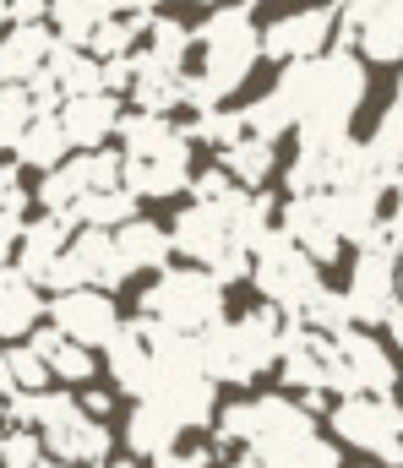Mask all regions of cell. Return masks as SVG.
Here are the masks:
<instances>
[{
    "label": "cell",
    "instance_id": "9a60e30c",
    "mask_svg": "<svg viewBox=\"0 0 403 468\" xmlns=\"http://www.w3.org/2000/svg\"><path fill=\"white\" fill-rule=\"evenodd\" d=\"M278 229L289 234L294 245H305L322 267L338 261L349 250V239L338 229V207H333V191H289V202L278 207Z\"/></svg>",
    "mask_w": 403,
    "mask_h": 468
},
{
    "label": "cell",
    "instance_id": "e575fe53",
    "mask_svg": "<svg viewBox=\"0 0 403 468\" xmlns=\"http://www.w3.org/2000/svg\"><path fill=\"white\" fill-rule=\"evenodd\" d=\"M153 468H213V447H207V441H191V447L180 441L164 463H153Z\"/></svg>",
    "mask_w": 403,
    "mask_h": 468
},
{
    "label": "cell",
    "instance_id": "cb8c5ba5",
    "mask_svg": "<svg viewBox=\"0 0 403 468\" xmlns=\"http://www.w3.org/2000/svg\"><path fill=\"white\" fill-rule=\"evenodd\" d=\"M218 164L240 180V186H251V191H262L268 186V175L278 169V142L272 136H262V131H240L229 147H218Z\"/></svg>",
    "mask_w": 403,
    "mask_h": 468
},
{
    "label": "cell",
    "instance_id": "60d3db41",
    "mask_svg": "<svg viewBox=\"0 0 403 468\" xmlns=\"http://www.w3.org/2000/svg\"><path fill=\"white\" fill-rule=\"evenodd\" d=\"M38 468H71V463H60L55 452H44V463H38Z\"/></svg>",
    "mask_w": 403,
    "mask_h": 468
},
{
    "label": "cell",
    "instance_id": "5b68a950",
    "mask_svg": "<svg viewBox=\"0 0 403 468\" xmlns=\"http://www.w3.org/2000/svg\"><path fill=\"white\" fill-rule=\"evenodd\" d=\"M11 403V420L16 425H33L38 436H44V452H55L60 463H104L110 458V447H115V436H110V425L104 420H93L71 392H11L5 398Z\"/></svg>",
    "mask_w": 403,
    "mask_h": 468
},
{
    "label": "cell",
    "instance_id": "3957f363",
    "mask_svg": "<svg viewBox=\"0 0 403 468\" xmlns=\"http://www.w3.org/2000/svg\"><path fill=\"white\" fill-rule=\"evenodd\" d=\"M121 158H126V191L142 202H169L180 191H191L196 180V136L180 131L169 115H136L121 120Z\"/></svg>",
    "mask_w": 403,
    "mask_h": 468
},
{
    "label": "cell",
    "instance_id": "277c9868",
    "mask_svg": "<svg viewBox=\"0 0 403 468\" xmlns=\"http://www.w3.org/2000/svg\"><path fill=\"white\" fill-rule=\"evenodd\" d=\"M283 327H289V316L278 305H268V300L251 305V311H240V316H224L218 327H207L196 338L202 370L218 387H251V381H262L278 365V354H283Z\"/></svg>",
    "mask_w": 403,
    "mask_h": 468
},
{
    "label": "cell",
    "instance_id": "1f68e13d",
    "mask_svg": "<svg viewBox=\"0 0 403 468\" xmlns=\"http://www.w3.org/2000/svg\"><path fill=\"white\" fill-rule=\"evenodd\" d=\"M11 376H16V392H49V381H55V370L44 365V354L33 344L11 349Z\"/></svg>",
    "mask_w": 403,
    "mask_h": 468
},
{
    "label": "cell",
    "instance_id": "6da1fadb",
    "mask_svg": "<svg viewBox=\"0 0 403 468\" xmlns=\"http://www.w3.org/2000/svg\"><path fill=\"white\" fill-rule=\"evenodd\" d=\"M213 425H218V441L246 447V458L257 468H344L338 436H322L316 414L289 392L224 403Z\"/></svg>",
    "mask_w": 403,
    "mask_h": 468
},
{
    "label": "cell",
    "instance_id": "d6986e66",
    "mask_svg": "<svg viewBox=\"0 0 403 468\" xmlns=\"http://www.w3.org/2000/svg\"><path fill=\"white\" fill-rule=\"evenodd\" d=\"M153 376H158V349H153V338H147L142 322H126L121 338L110 344V381L126 398H147Z\"/></svg>",
    "mask_w": 403,
    "mask_h": 468
},
{
    "label": "cell",
    "instance_id": "d590c367",
    "mask_svg": "<svg viewBox=\"0 0 403 468\" xmlns=\"http://www.w3.org/2000/svg\"><path fill=\"white\" fill-rule=\"evenodd\" d=\"M0 207H27V191H22V175H16V164H0Z\"/></svg>",
    "mask_w": 403,
    "mask_h": 468
},
{
    "label": "cell",
    "instance_id": "bcb514c9",
    "mask_svg": "<svg viewBox=\"0 0 403 468\" xmlns=\"http://www.w3.org/2000/svg\"><path fill=\"white\" fill-rule=\"evenodd\" d=\"M235 468H257V463H251V458H240V463H235Z\"/></svg>",
    "mask_w": 403,
    "mask_h": 468
},
{
    "label": "cell",
    "instance_id": "4316f807",
    "mask_svg": "<svg viewBox=\"0 0 403 468\" xmlns=\"http://www.w3.org/2000/svg\"><path fill=\"white\" fill-rule=\"evenodd\" d=\"M27 344L44 354V365L55 370V381H88V376H93V349L77 344V338H66L55 322H49V327H33Z\"/></svg>",
    "mask_w": 403,
    "mask_h": 468
},
{
    "label": "cell",
    "instance_id": "f6af8a7d",
    "mask_svg": "<svg viewBox=\"0 0 403 468\" xmlns=\"http://www.w3.org/2000/svg\"><path fill=\"white\" fill-rule=\"evenodd\" d=\"M99 468H136V463H99Z\"/></svg>",
    "mask_w": 403,
    "mask_h": 468
},
{
    "label": "cell",
    "instance_id": "f1b7e54d",
    "mask_svg": "<svg viewBox=\"0 0 403 468\" xmlns=\"http://www.w3.org/2000/svg\"><path fill=\"white\" fill-rule=\"evenodd\" d=\"M142 49H147L158 66H180V71H186V60H191V49H196V27H186L180 16H153Z\"/></svg>",
    "mask_w": 403,
    "mask_h": 468
},
{
    "label": "cell",
    "instance_id": "30bf717a",
    "mask_svg": "<svg viewBox=\"0 0 403 468\" xmlns=\"http://www.w3.org/2000/svg\"><path fill=\"white\" fill-rule=\"evenodd\" d=\"M115 186H126V158H121L115 147H82L71 164H60V169L44 175V186H38V207L71 224L77 202H88L93 191H115Z\"/></svg>",
    "mask_w": 403,
    "mask_h": 468
},
{
    "label": "cell",
    "instance_id": "d4e9b609",
    "mask_svg": "<svg viewBox=\"0 0 403 468\" xmlns=\"http://www.w3.org/2000/svg\"><path fill=\"white\" fill-rule=\"evenodd\" d=\"M66 153H71V136H66V120L60 110H38L33 125H27V136L16 142V164L22 169H60L66 164Z\"/></svg>",
    "mask_w": 403,
    "mask_h": 468
},
{
    "label": "cell",
    "instance_id": "ee69618b",
    "mask_svg": "<svg viewBox=\"0 0 403 468\" xmlns=\"http://www.w3.org/2000/svg\"><path fill=\"white\" fill-rule=\"evenodd\" d=\"M398 272H403V234H398Z\"/></svg>",
    "mask_w": 403,
    "mask_h": 468
},
{
    "label": "cell",
    "instance_id": "f35d334b",
    "mask_svg": "<svg viewBox=\"0 0 403 468\" xmlns=\"http://www.w3.org/2000/svg\"><path fill=\"white\" fill-rule=\"evenodd\" d=\"M387 344L403 349V294H398V305H393V316H387Z\"/></svg>",
    "mask_w": 403,
    "mask_h": 468
},
{
    "label": "cell",
    "instance_id": "8d00e7d4",
    "mask_svg": "<svg viewBox=\"0 0 403 468\" xmlns=\"http://www.w3.org/2000/svg\"><path fill=\"white\" fill-rule=\"evenodd\" d=\"M5 16L11 22H44L49 16V0H5Z\"/></svg>",
    "mask_w": 403,
    "mask_h": 468
},
{
    "label": "cell",
    "instance_id": "7bdbcfd3",
    "mask_svg": "<svg viewBox=\"0 0 403 468\" xmlns=\"http://www.w3.org/2000/svg\"><path fill=\"white\" fill-rule=\"evenodd\" d=\"M393 99H398V104H403V71H398V88H393Z\"/></svg>",
    "mask_w": 403,
    "mask_h": 468
},
{
    "label": "cell",
    "instance_id": "7dc6e473",
    "mask_svg": "<svg viewBox=\"0 0 403 468\" xmlns=\"http://www.w3.org/2000/svg\"><path fill=\"white\" fill-rule=\"evenodd\" d=\"M371 468H382V463H371Z\"/></svg>",
    "mask_w": 403,
    "mask_h": 468
},
{
    "label": "cell",
    "instance_id": "7402d4cb",
    "mask_svg": "<svg viewBox=\"0 0 403 468\" xmlns=\"http://www.w3.org/2000/svg\"><path fill=\"white\" fill-rule=\"evenodd\" d=\"M66 245H71V224L55 218V213H44V218H33V224L22 229V245H16V261H11V267H22V272L44 289L49 272H55V261L66 256Z\"/></svg>",
    "mask_w": 403,
    "mask_h": 468
},
{
    "label": "cell",
    "instance_id": "e0dca14e",
    "mask_svg": "<svg viewBox=\"0 0 403 468\" xmlns=\"http://www.w3.org/2000/svg\"><path fill=\"white\" fill-rule=\"evenodd\" d=\"M147 398H153L164 414H175L186 431L218 420V381H213L202 365H158Z\"/></svg>",
    "mask_w": 403,
    "mask_h": 468
},
{
    "label": "cell",
    "instance_id": "7c38bea8",
    "mask_svg": "<svg viewBox=\"0 0 403 468\" xmlns=\"http://www.w3.org/2000/svg\"><path fill=\"white\" fill-rule=\"evenodd\" d=\"M403 381L393 344H382L371 327H344L333 338V392L349 398V392H393Z\"/></svg>",
    "mask_w": 403,
    "mask_h": 468
},
{
    "label": "cell",
    "instance_id": "4dcf8cb0",
    "mask_svg": "<svg viewBox=\"0 0 403 468\" xmlns=\"http://www.w3.org/2000/svg\"><path fill=\"white\" fill-rule=\"evenodd\" d=\"M38 115V99L27 82H0V153H16V142L27 136V125Z\"/></svg>",
    "mask_w": 403,
    "mask_h": 468
},
{
    "label": "cell",
    "instance_id": "b9f144b4",
    "mask_svg": "<svg viewBox=\"0 0 403 468\" xmlns=\"http://www.w3.org/2000/svg\"><path fill=\"white\" fill-rule=\"evenodd\" d=\"M0 420H11V403H5V392H0Z\"/></svg>",
    "mask_w": 403,
    "mask_h": 468
},
{
    "label": "cell",
    "instance_id": "7a4b0ae2",
    "mask_svg": "<svg viewBox=\"0 0 403 468\" xmlns=\"http://www.w3.org/2000/svg\"><path fill=\"white\" fill-rule=\"evenodd\" d=\"M196 55H202V66L191 71V110L202 115V110L229 104L262 60V27H257L251 5H240V0L213 5L207 22L196 27Z\"/></svg>",
    "mask_w": 403,
    "mask_h": 468
},
{
    "label": "cell",
    "instance_id": "ab89813d",
    "mask_svg": "<svg viewBox=\"0 0 403 468\" xmlns=\"http://www.w3.org/2000/svg\"><path fill=\"white\" fill-rule=\"evenodd\" d=\"M0 392H5V398L16 392V376H11V349H5V344H0Z\"/></svg>",
    "mask_w": 403,
    "mask_h": 468
},
{
    "label": "cell",
    "instance_id": "ba28073f",
    "mask_svg": "<svg viewBox=\"0 0 403 468\" xmlns=\"http://www.w3.org/2000/svg\"><path fill=\"white\" fill-rule=\"evenodd\" d=\"M251 289L278 305L289 322L327 289V278H322V261L305 250V245H294L283 229H272L262 245H257V261H251Z\"/></svg>",
    "mask_w": 403,
    "mask_h": 468
},
{
    "label": "cell",
    "instance_id": "f546056e",
    "mask_svg": "<svg viewBox=\"0 0 403 468\" xmlns=\"http://www.w3.org/2000/svg\"><path fill=\"white\" fill-rule=\"evenodd\" d=\"M136 191L126 186H115V191H93L88 202H77V213H71V224H93V229H121V224H132L136 218Z\"/></svg>",
    "mask_w": 403,
    "mask_h": 468
},
{
    "label": "cell",
    "instance_id": "d6a6232c",
    "mask_svg": "<svg viewBox=\"0 0 403 468\" xmlns=\"http://www.w3.org/2000/svg\"><path fill=\"white\" fill-rule=\"evenodd\" d=\"M44 463V436H33L27 425L0 436V468H38Z\"/></svg>",
    "mask_w": 403,
    "mask_h": 468
},
{
    "label": "cell",
    "instance_id": "8992f818",
    "mask_svg": "<svg viewBox=\"0 0 403 468\" xmlns=\"http://www.w3.org/2000/svg\"><path fill=\"white\" fill-rule=\"evenodd\" d=\"M142 316L186 333V338H202L207 327H218L229 316V283L207 267H164L158 283L142 289Z\"/></svg>",
    "mask_w": 403,
    "mask_h": 468
},
{
    "label": "cell",
    "instance_id": "9c48e42d",
    "mask_svg": "<svg viewBox=\"0 0 403 468\" xmlns=\"http://www.w3.org/2000/svg\"><path fill=\"white\" fill-rule=\"evenodd\" d=\"M398 294H403L398 239H393V234H376V239L355 245V256H349V283H344V305H349L355 327H387Z\"/></svg>",
    "mask_w": 403,
    "mask_h": 468
},
{
    "label": "cell",
    "instance_id": "52a82bcc",
    "mask_svg": "<svg viewBox=\"0 0 403 468\" xmlns=\"http://www.w3.org/2000/svg\"><path fill=\"white\" fill-rule=\"evenodd\" d=\"M327 431L338 447L366 452L382 468H403V403L393 392H349L327 409Z\"/></svg>",
    "mask_w": 403,
    "mask_h": 468
},
{
    "label": "cell",
    "instance_id": "603a6c76",
    "mask_svg": "<svg viewBox=\"0 0 403 468\" xmlns=\"http://www.w3.org/2000/svg\"><path fill=\"white\" fill-rule=\"evenodd\" d=\"M49 305L38 300V283L22 267H0V338H27Z\"/></svg>",
    "mask_w": 403,
    "mask_h": 468
},
{
    "label": "cell",
    "instance_id": "4fadbf2b",
    "mask_svg": "<svg viewBox=\"0 0 403 468\" xmlns=\"http://www.w3.org/2000/svg\"><path fill=\"white\" fill-rule=\"evenodd\" d=\"M278 376H283L289 392H300V403L311 414L327 409V392H333V333L289 322L283 327V354H278Z\"/></svg>",
    "mask_w": 403,
    "mask_h": 468
},
{
    "label": "cell",
    "instance_id": "ac0fdd59",
    "mask_svg": "<svg viewBox=\"0 0 403 468\" xmlns=\"http://www.w3.org/2000/svg\"><path fill=\"white\" fill-rule=\"evenodd\" d=\"M55 44L60 38L44 22H11L0 33V82H33V77H44L49 60H55Z\"/></svg>",
    "mask_w": 403,
    "mask_h": 468
},
{
    "label": "cell",
    "instance_id": "74e56055",
    "mask_svg": "<svg viewBox=\"0 0 403 468\" xmlns=\"http://www.w3.org/2000/svg\"><path fill=\"white\" fill-rule=\"evenodd\" d=\"M82 409H88L93 420H104V414L115 409V398H110V392H88V398H82Z\"/></svg>",
    "mask_w": 403,
    "mask_h": 468
},
{
    "label": "cell",
    "instance_id": "836d02e7",
    "mask_svg": "<svg viewBox=\"0 0 403 468\" xmlns=\"http://www.w3.org/2000/svg\"><path fill=\"white\" fill-rule=\"evenodd\" d=\"M22 229H27V218H22L16 207H0V267H11V261H16Z\"/></svg>",
    "mask_w": 403,
    "mask_h": 468
},
{
    "label": "cell",
    "instance_id": "5bb4252c",
    "mask_svg": "<svg viewBox=\"0 0 403 468\" xmlns=\"http://www.w3.org/2000/svg\"><path fill=\"white\" fill-rule=\"evenodd\" d=\"M132 278V267H126V256H121V245H115V229H93V224H82V234L66 245V256L55 261V272H49V283L44 289H82V283H93V289H121Z\"/></svg>",
    "mask_w": 403,
    "mask_h": 468
},
{
    "label": "cell",
    "instance_id": "484cf974",
    "mask_svg": "<svg viewBox=\"0 0 403 468\" xmlns=\"http://www.w3.org/2000/svg\"><path fill=\"white\" fill-rule=\"evenodd\" d=\"M115 245H121V256H126L132 272H164L169 256H175L169 229H158L153 218H132V224H121V229H115Z\"/></svg>",
    "mask_w": 403,
    "mask_h": 468
},
{
    "label": "cell",
    "instance_id": "ffe728a7",
    "mask_svg": "<svg viewBox=\"0 0 403 468\" xmlns=\"http://www.w3.org/2000/svg\"><path fill=\"white\" fill-rule=\"evenodd\" d=\"M186 441V425L175 420V414H164L153 398H136L132 414H126V447H132L136 458H147V463H164L175 447Z\"/></svg>",
    "mask_w": 403,
    "mask_h": 468
},
{
    "label": "cell",
    "instance_id": "83f0119b",
    "mask_svg": "<svg viewBox=\"0 0 403 468\" xmlns=\"http://www.w3.org/2000/svg\"><path fill=\"white\" fill-rule=\"evenodd\" d=\"M366 158H371V169L393 186L403 175V104L393 99L387 110H382V120H376V131L366 136Z\"/></svg>",
    "mask_w": 403,
    "mask_h": 468
},
{
    "label": "cell",
    "instance_id": "2e32d148",
    "mask_svg": "<svg viewBox=\"0 0 403 468\" xmlns=\"http://www.w3.org/2000/svg\"><path fill=\"white\" fill-rule=\"evenodd\" d=\"M49 322L66 333V338H77V344H88V349H110L115 338H121V316H115V300H110V289H93V283H82V289H60L55 300H49Z\"/></svg>",
    "mask_w": 403,
    "mask_h": 468
},
{
    "label": "cell",
    "instance_id": "8fae6325",
    "mask_svg": "<svg viewBox=\"0 0 403 468\" xmlns=\"http://www.w3.org/2000/svg\"><path fill=\"white\" fill-rule=\"evenodd\" d=\"M338 38H344V16H338L333 0H322V5H294V11L272 16L268 27H262V55L278 60V66H300V60L327 55Z\"/></svg>",
    "mask_w": 403,
    "mask_h": 468
},
{
    "label": "cell",
    "instance_id": "44dd1931",
    "mask_svg": "<svg viewBox=\"0 0 403 468\" xmlns=\"http://www.w3.org/2000/svg\"><path fill=\"white\" fill-rule=\"evenodd\" d=\"M60 120H66V136L71 147H104L115 131H121V99L115 93H82V99H66L60 104Z\"/></svg>",
    "mask_w": 403,
    "mask_h": 468
}]
</instances>
